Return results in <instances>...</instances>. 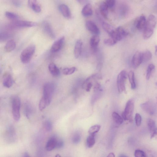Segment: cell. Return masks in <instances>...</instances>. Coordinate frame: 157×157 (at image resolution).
Segmentation results:
<instances>
[{
  "mask_svg": "<svg viewBox=\"0 0 157 157\" xmlns=\"http://www.w3.org/2000/svg\"><path fill=\"white\" fill-rule=\"evenodd\" d=\"M156 19L154 15H149L148 19L146 20L145 27L143 30V38L145 39H148L152 36L154 30L156 27Z\"/></svg>",
  "mask_w": 157,
  "mask_h": 157,
  "instance_id": "obj_1",
  "label": "cell"
},
{
  "mask_svg": "<svg viewBox=\"0 0 157 157\" xmlns=\"http://www.w3.org/2000/svg\"><path fill=\"white\" fill-rule=\"evenodd\" d=\"M54 90V85L53 83H46L44 85L43 97L45 99L48 106L51 102Z\"/></svg>",
  "mask_w": 157,
  "mask_h": 157,
  "instance_id": "obj_2",
  "label": "cell"
},
{
  "mask_svg": "<svg viewBox=\"0 0 157 157\" xmlns=\"http://www.w3.org/2000/svg\"><path fill=\"white\" fill-rule=\"evenodd\" d=\"M35 46L31 45L25 48L22 52L20 55L21 61L24 64H27L30 61L34 53Z\"/></svg>",
  "mask_w": 157,
  "mask_h": 157,
  "instance_id": "obj_3",
  "label": "cell"
},
{
  "mask_svg": "<svg viewBox=\"0 0 157 157\" xmlns=\"http://www.w3.org/2000/svg\"><path fill=\"white\" fill-rule=\"evenodd\" d=\"M134 109V101L132 99L129 100L127 103L124 112L122 114V117L124 120H127L130 122L133 121L132 116Z\"/></svg>",
  "mask_w": 157,
  "mask_h": 157,
  "instance_id": "obj_4",
  "label": "cell"
},
{
  "mask_svg": "<svg viewBox=\"0 0 157 157\" xmlns=\"http://www.w3.org/2000/svg\"><path fill=\"white\" fill-rule=\"evenodd\" d=\"M21 102L19 98L15 96L13 98L12 101V111L13 118L14 121L18 122L20 118V109Z\"/></svg>",
  "mask_w": 157,
  "mask_h": 157,
  "instance_id": "obj_5",
  "label": "cell"
},
{
  "mask_svg": "<svg viewBox=\"0 0 157 157\" xmlns=\"http://www.w3.org/2000/svg\"><path fill=\"white\" fill-rule=\"evenodd\" d=\"M127 73L125 70L122 71L118 75L117 83L118 91L120 93L126 92L125 82L127 80Z\"/></svg>",
  "mask_w": 157,
  "mask_h": 157,
  "instance_id": "obj_6",
  "label": "cell"
},
{
  "mask_svg": "<svg viewBox=\"0 0 157 157\" xmlns=\"http://www.w3.org/2000/svg\"><path fill=\"white\" fill-rule=\"evenodd\" d=\"M128 34L127 30L120 26L115 30L114 32L110 36L111 38L118 42L121 40L123 38L127 36Z\"/></svg>",
  "mask_w": 157,
  "mask_h": 157,
  "instance_id": "obj_7",
  "label": "cell"
},
{
  "mask_svg": "<svg viewBox=\"0 0 157 157\" xmlns=\"http://www.w3.org/2000/svg\"><path fill=\"white\" fill-rule=\"evenodd\" d=\"M36 23L27 21L17 20L13 21L10 23V25L15 28H29L35 26Z\"/></svg>",
  "mask_w": 157,
  "mask_h": 157,
  "instance_id": "obj_8",
  "label": "cell"
},
{
  "mask_svg": "<svg viewBox=\"0 0 157 157\" xmlns=\"http://www.w3.org/2000/svg\"><path fill=\"white\" fill-rule=\"evenodd\" d=\"M140 107L145 112L150 115L154 114L156 111V107L154 103L148 101L140 104Z\"/></svg>",
  "mask_w": 157,
  "mask_h": 157,
  "instance_id": "obj_9",
  "label": "cell"
},
{
  "mask_svg": "<svg viewBox=\"0 0 157 157\" xmlns=\"http://www.w3.org/2000/svg\"><path fill=\"white\" fill-rule=\"evenodd\" d=\"M142 63V53L137 51L135 53L132 57V64L134 69L137 68Z\"/></svg>",
  "mask_w": 157,
  "mask_h": 157,
  "instance_id": "obj_10",
  "label": "cell"
},
{
  "mask_svg": "<svg viewBox=\"0 0 157 157\" xmlns=\"http://www.w3.org/2000/svg\"><path fill=\"white\" fill-rule=\"evenodd\" d=\"M86 26L87 30L94 35H98L100 34V30L97 25L92 21H87L86 23Z\"/></svg>",
  "mask_w": 157,
  "mask_h": 157,
  "instance_id": "obj_11",
  "label": "cell"
},
{
  "mask_svg": "<svg viewBox=\"0 0 157 157\" xmlns=\"http://www.w3.org/2000/svg\"><path fill=\"white\" fill-rule=\"evenodd\" d=\"M146 19L143 15L140 16L135 20L134 25L136 28L138 30H143L146 24Z\"/></svg>",
  "mask_w": 157,
  "mask_h": 157,
  "instance_id": "obj_12",
  "label": "cell"
},
{
  "mask_svg": "<svg viewBox=\"0 0 157 157\" xmlns=\"http://www.w3.org/2000/svg\"><path fill=\"white\" fill-rule=\"evenodd\" d=\"M65 39L64 36H62L56 41L51 47V51L53 53H56L59 51L63 44Z\"/></svg>",
  "mask_w": 157,
  "mask_h": 157,
  "instance_id": "obj_13",
  "label": "cell"
},
{
  "mask_svg": "<svg viewBox=\"0 0 157 157\" xmlns=\"http://www.w3.org/2000/svg\"><path fill=\"white\" fill-rule=\"evenodd\" d=\"M147 125L150 133L151 138H152L157 134V128L155 122L153 120L149 118L147 120Z\"/></svg>",
  "mask_w": 157,
  "mask_h": 157,
  "instance_id": "obj_14",
  "label": "cell"
},
{
  "mask_svg": "<svg viewBox=\"0 0 157 157\" xmlns=\"http://www.w3.org/2000/svg\"><path fill=\"white\" fill-rule=\"evenodd\" d=\"M57 138L54 136L50 138L47 142L45 148L46 150L50 151L56 148Z\"/></svg>",
  "mask_w": 157,
  "mask_h": 157,
  "instance_id": "obj_15",
  "label": "cell"
},
{
  "mask_svg": "<svg viewBox=\"0 0 157 157\" xmlns=\"http://www.w3.org/2000/svg\"><path fill=\"white\" fill-rule=\"evenodd\" d=\"M100 39L98 35H94L90 40V45L92 50L96 52L97 51Z\"/></svg>",
  "mask_w": 157,
  "mask_h": 157,
  "instance_id": "obj_16",
  "label": "cell"
},
{
  "mask_svg": "<svg viewBox=\"0 0 157 157\" xmlns=\"http://www.w3.org/2000/svg\"><path fill=\"white\" fill-rule=\"evenodd\" d=\"M59 9L60 12L65 17L70 18L71 17L70 9L67 5L64 4H61L59 7Z\"/></svg>",
  "mask_w": 157,
  "mask_h": 157,
  "instance_id": "obj_17",
  "label": "cell"
},
{
  "mask_svg": "<svg viewBox=\"0 0 157 157\" xmlns=\"http://www.w3.org/2000/svg\"><path fill=\"white\" fill-rule=\"evenodd\" d=\"M43 29L45 33L52 38H55V35L52 29L50 24L46 21H44L43 23Z\"/></svg>",
  "mask_w": 157,
  "mask_h": 157,
  "instance_id": "obj_18",
  "label": "cell"
},
{
  "mask_svg": "<svg viewBox=\"0 0 157 157\" xmlns=\"http://www.w3.org/2000/svg\"><path fill=\"white\" fill-rule=\"evenodd\" d=\"M83 43L81 40H78L75 44L74 54L75 58L77 59L80 56L82 52Z\"/></svg>",
  "mask_w": 157,
  "mask_h": 157,
  "instance_id": "obj_19",
  "label": "cell"
},
{
  "mask_svg": "<svg viewBox=\"0 0 157 157\" xmlns=\"http://www.w3.org/2000/svg\"><path fill=\"white\" fill-rule=\"evenodd\" d=\"M93 13V10L91 5L89 3L85 5L82 10V15L85 17H89L92 15Z\"/></svg>",
  "mask_w": 157,
  "mask_h": 157,
  "instance_id": "obj_20",
  "label": "cell"
},
{
  "mask_svg": "<svg viewBox=\"0 0 157 157\" xmlns=\"http://www.w3.org/2000/svg\"><path fill=\"white\" fill-rule=\"evenodd\" d=\"M108 8L105 2H102L100 5L99 10L102 16L105 19L108 18Z\"/></svg>",
  "mask_w": 157,
  "mask_h": 157,
  "instance_id": "obj_21",
  "label": "cell"
},
{
  "mask_svg": "<svg viewBox=\"0 0 157 157\" xmlns=\"http://www.w3.org/2000/svg\"><path fill=\"white\" fill-rule=\"evenodd\" d=\"M48 68L50 74L55 76H58L60 74V72L58 68L53 63H50L48 66Z\"/></svg>",
  "mask_w": 157,
  "mask_h": 157,
  "instance_id": "obj_22",
  "label": "cell"
},
{
  "mask_svg": "<svg viewBox=\"0 0 157 157\" xmlns=\"http://www.w3.org/2000/svg\"><path fill=\"white\" fill-rule=\"evenodd\" d=\"M16 46L15 41L13 40L8 41L5 47V50L7 52H10L13 50Z\"/></svg>",
  "mask_w": 157,
  "mask_h": 157,
  "instance_id": "obj_23",
  "label": "cell"
},
{
  "mask_svg": "<svg viewBox=\"0 0 157 157\" xmlns=\"http://www.w3.org/2000/svg\"><path fill=\"white\" fill-rule=\"evenodd\" d=\"M13 83V80L11 76L8 75L4 78L3 84L5 87L7 88L11 87L12 86Z\"/></svg>",
  "mask_w": 157,
  "mask_h": 157,
  "instance_id": "obj_24",
  "label": "cell"
},
{
  "mask_svg": "<svg viewBox=\"0 0 157 157\" xmlns=\"http://www.w3.org/2000/svg\"><path fill=\"white\" fill-rule=\"evenodd\" d=\"M127 76L131 85L132 88V90H134L136 88V84L134 72L132 71H129L127 74Z\"/></svg>",
  "mask_w": 157,
  "mask_h": 157,
  "instance_id": "obj_25",
  "label": "cell"
},
{
  "mask_svg": "<svg viewBox=\"0 0 157 157\" xmlns=\"http://www.w3.org/2000/svg\"><path fill=\"white\" fill-rule=\"evenodd\" d=\"M102 26L103 29L109 36L115 30L112 26L106 22H103Z\"/></svg>",
  "mask_w": 157,
  "mask_h": 157,
  "instance_id": "obj_26",
  "label": "cell"
},
{
  "mask_svg": "<svg viewBox=\"0 0 157 157\" xmlns=\"http://www.w3.org/2000/svg\"><path fill=\"white\" fill-rule=\"evenodd\" d=\"M95 134H90L87 138L86 140V143L88 148H91L95 143Z\"/></svg>",
  "mask_w": 157,
  "mask_h": 157,
  "instance_id": "obj_27",
  "label": "cell"
},
{
  "mask_svg": "<svg viewBox=\"0 0 157 157\" xmlns=\"http://www.w3.org/2000/svg\"><path fill=\"white\" fill-rule=\"evenodd\" d=\"M152 55L149 50H146L142 53V63L147 62L152 57Z\"/></svg>",
  "mask_w": 157,
  "mask_h": 157,
  "instance_id": "obj_28",
  "label": "cell"
},
{
  "mask_svg": "<svg viewBox=\"0 0 157 157\" xmlns=\"http://www.w3.org/2000/svg\"><path fill=\"white\" fill-rule=\"evenodd\" d=\"M112 117L115 123L118 125L122 124L123 122L122 117L116 112H114L112 115Z\"/></svg>",
  "mask_w": 157,
  "mask_h": 157,
  "instance_id": "obj_29",
  "label": "cell"
},
{
  "mask_svg": "<svg viewBox=\"0 0 157 157\" xmlns=\"http://www.w3.org/2000/svg\"><path fill=\"white\" fill-rule=\"evenodd\" d=\"M32 112V108L30 105L28 103H26L25 106L24 112L25 116L28 118H30Z\"/></svg>",
  "mask_w": 157,
  "mask_h": 157,
  "instance_id": "obj_30",
  "label": "cell"
},
{
  "mask_svg": "<svg viewBox=\"0 0 157 157\" xmlns=\"http://www.w3.org/2000/svg\"><path fill=\"white\" fill-rule=\"evenodd\" d=\"M155 68V66L153 64L149 65L146 71V78L147 80L150 79Z\"/></svg>",
  "mask_w": 157,
  "mask_h": 157,
  "instance_id": "obj_31",
  "label": "cell"
},
{
  "mask_svg": "<svg viewBox=\"0 0 157 157\" xmlns=\"http://www.w3.org/2000/svg\"><path fill=\"white\" fill-rule=\"evenodd\" d=\"M5 15L7 18L12 21L18 20L19 19V16L13 12H6L5 13Z\"/></svg>",
  "mask_w": 157,
  "mask_h": 157,
  "instance_id": "obj_32",
  "label": "cell"
},
{
  "mask_svg": "<svg viewBox=\"0 0 157 157\" xmlns=\"http://www.w3.org/2000/svg\"><path fill=\"white\" fill-rule=\"evenodd\" d=\"M101 127V125H94L89 129L88 132L90 134H95L99 131Z\"/></svg>",
  "mask_w": 157,
  "mask_h": 157,
  "instance_id": "obj_33",
  "label": "cell"
},
{
  "mask_svg": "<svg viewBox=\"0 0 157 157\" xmlns=\"http://www.w3.org/2000/svg\"><path fill=\"white\" fill-rule=\"evenodd\" d=\"M76 70V68L75 67L65 68L63 70L62 72L65 75H70L74 74Z\"/></svg>",
  "mask_w": 157,
  "mask_h": 157,
  "instance_id": "obj_34",
  "label": "cell"
},
{
  "mask_svg": "<svg viewBox=\"0 0 157 157\" xmlns=\"http://www.w3.org/2000/svg\"><path fill=\"white\" fill-rule=\"evenodd\" d=\"M81 139V136L79 133H75L73 136L72 140L73 143L77 144L79 143Z\"/></svg>",
  "mask_w": 157,
  "mask_h": 157,
  "instance_id": "obj_35",
  "label": "cell"
},
{
  "mask_svg": "<svg viewBox=\"0 0 157 157\" xmlns=\"http://www.w3.org/2000/svg\"><path fill=\"white\" fill-rule=\"evenodd\" d=\"M7 134L9 138L12 139L14 138L15 133L14 129L13 126H10L8 128L7 132Z\"/></svg>",
  "mask_w": 157,
  "mask_h": 157,
  "instance_id": "obj_36",
  "label": "cell"
},
{
  "mask_svg": "<svg viewBox=\"0 0 157 157\" xmlns=\"http://www.w3.org/2000/svg\"><path fill=\"white\" fill-rule=\"evenodd\" d=\"M48 106L45 99L43 97L41 99L39 103V108L40 111H42Z\"/></svg>",
  "mask_w": 157,
  "mask_h": 157,
  "instance_id": "obj_37",
  "label": "cell"
},
{
  "mask_svg": "<svg viewBox=\"0 0 157 157\" xmlns=\"http://www.w3.org/2000/svg\"><path fill=\"white\" fill-rule=\"evenodd\" d=\"M105 44L109 46H112L116 44L117 41L116 40L111 38L105 39L104 41Z\"/></svg>",
  "mask_w": 157,
  "mask_h": 157,
  "instance_id": "obj_38",
  "label": "cell"
},
{
  "mask_svg": "<svg viewBox=\"0 0 157 157\" xmlns=\"http://www.w3.org/2000/svg\"><path fill=\"white\" fill-rule=\"evenodd\" d=\"M135 120L137 126L138 127L140 126L142 121V117H141L140 114L138 113L136 114Z\"/></svg>",
  "mask_w": 157,
  "mask_h": 157,
  "instance_id": "obj_39",
  "label": "cell"
},
{
  "mask_svg": "<svg viewBox=\"0 0 157 157\" xmlns=\"http://www.w3.org/2000/svg\"><path fill=\"white\" fill-rule=\"evenodd\" d=\"M10 35L8 33H0V42L6 41L10 38Z\"/></svg>",
  "mask_w": 157,
  "mask_h": 157,
  "instance_id": "obj_40",
  "label": "cell"
},
{
  "mask_svg": "<svg viewBox=\"0 0 157 157\" xmlns=\"http://www.w3.org/2000/svg\"><path fill=\"white\" fill-rule=\"evenodd\" d=\"M44 127L45 129L48 132H50L53 129V125L49 120L46 121L44 123Z\"/></svg>",
  "mask_w": 157,
  "mask_h": 157,
  "instance_id": "obj_41",
  "label": "cell"
},
{
  "mask_svg": "<svg viewBox=\"0 0 157 157\" xmlns=\"http://www.w3.org/2000/svg\"><path fill=\"white\" fill-rule=\"evenodd\" d=\"M134 156L136 157H145L146 155L144 151L140 150H136L134 152Z\"/></svg>",
  "mask_w": 157,
  "mask_h": 157,
  "instance_id": "obj_42",
  "label": "cell"
},
{
  "mask_svg": "<svg viewBox=\"0 0 157 157\" xmlns=\"http://www.w3.org/2000/svg\"><path fill=\"white\" fill-rule=\"evenodd\" d=\"M105 3L108 8H112L114 6L116 0H106Z\"/></svg>",
  "mask_w": 157,
  "mask_h": 157,
  "instance_id": "obj_43",
  "label": "cell"
},
{
  "mask_svg": "<svg viewBox=\"0 0 157 157\" xmlns=\"http://www.w3.org/2000/svg\"><path fill=\"white\" fill-rule=\"evenodd\" d=\"M64 145L63 141L61 139L57 138L56 148L60 149L64 147Z\"/></svg>",
  "mask_w": 157,
  "mask_h": 157,
  "instance_id": "obj_44",
  "label": "cell"
},
{
  "mask_svg": "<svg viewBox=\"0 0 157 157\" xmlns=\"http://www.w3.org/2000/svg\"><path fill=\"white\" fill-rule=\"evenodd\" d=\"M30 8L35 12L38 13L41 12V8L37 4L33 5Z\"/></svg>",
  "mask_w": 157,
  "mask_h": 157,
  "instance_id": "obj_45",
  "label": "cell"
},
{
  "mask_svg": "<svg viewBox=\"0 0 157 157\" xmlns=\"http://www.w3.org/2000/svg\"><path fill=\"white\" fill-rule=\"evenodd\" d=\"M28 4L29 7L30 8L33 5L37 3V0H28Z\"/></svg>",
  "mask_w": 157,
  "mask_h": 157,
  "instance_id": "obj_46",
  "label": "cell"
},
{
  "mask_svg": "<svg viewBox=\"0 0 157 157\" xmlns=\"http://www.w3.org/2000/svg\"><path fill=\"white\" fill-rule=\"evenodd\" d=\"M76 1L81 5H86L88 3V0H76Z\"/></svg>",
  "mask_w": 157,
  "mask_h": 157,
  "instance_id": "obj_47",
  "label": "cell"
},
{
  "mask_svg": "<svg viewBox=\"0 0 157 157\" xmlns=\"http://www.w3.org/2000/svg\"><path fill=\"white\" fill-rule=\"evenodd\" d=\"M127 9L126 7H124V8L123 7V8H122L121 10L122 12H121L123 14L122 15H123V14L125 15V14H126L127 12Z\"/></svg>",
  "mask_w": 157,
  "mask_h": 157,
  "instance_id": "obj_48",
  "label": "cell"
},
{
  "mask_svg": "<svg viewBox=\"0 0 157 157\" xmlns=\"http://www.w3.org/2000/svg\"><path fill=\"white\" fill-rule=\"evenodd\" d=\"M13 3L14 5L17 6H19L20 5V2L18 0H13Z\"/></svg>",
  "mask_w": 157,
  "mask_h": 157,
  "instance_id": "obj_49",
  "label": "cell"
},
{
  "mask_svg": "<svg viewBox=\"0 0 157 157\" xmlns=\"http://www.w3.org/2000/svg\"><path fill=\"white\" fill-rule=\"evenodd\" d=\"M115 156L114 154L113 153H110L107 156V157H115Z\"/></svg>",
  "mask_w": 157,
  "mask_h": 157,
  "instance_id": "obj_50",
  "label": "cell"
},
{
  "mask_svg": "<svg viewBox=\"0 0 157 157\" xmlns=\"http://www.w3.org/2000/svg\"><path fill=\"white\" fill-rule=\"evenodd\" d=\"M24 156L25 157H29L30 155L27 152H25L24 153Z\"/></svg>",
  "mask_w": 157,
  "mask_h": 157,
  "instance_id": "obj_51",
  "label": "cell"
},
{
  "mask_svg": "<svg viewBox=\"0 0 157 157\" xmlns=\"http://www.w3.org/2000/svg\"><path fill=\"white\" fill-rule=\"evenodd\" d=\"M119 156L120 157H126L127 156L125 155H123V154H122L121 155H120Z\"/></svg>",
  "mask_w": 157,
  "mask_h": 157,
  "instance_id": "obj_52",
  "label": "cell"
},
{
  "mask_svg": "<svg viewBox=\"0 0 157 157\" xmlns=\"http://www.w3.org/2000/svg\"><path fill=\"white\" fill-rule=\"evenodd\" d=\"M56 157H60L61 156L59 154H57L56 156Z\"/></svg>",
  "mask_w": 157,
  "mask_h": 157,
  "instance_id": "obj_53",
  "label": "cell"
}]
</instances>
